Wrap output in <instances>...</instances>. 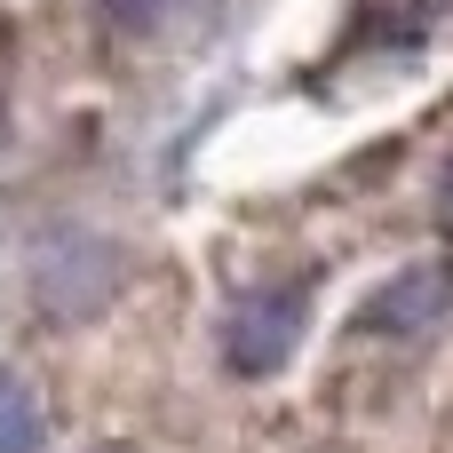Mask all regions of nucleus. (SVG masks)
<instances>
[{"mask_svg":"<svg viewBox=\"0 0 453 453\" xmlns=\"http://www.w3.org/2000/svg\"><path fill=\"white\" fill-rule=\"evenodd\" d=\"M303 319H311V287H255L231 303L223 319V366L231 374H279L303 342Z\"/></svg>","mask_w":453,"mask_h":453,"instance_id":"f257e3e1","label":"nucleus"},{"mask_svg":"<svg viewBox=\"0 0 453 453\" xmlns=\"http://www.w3.org/2000/svg\"><path fill=\"white\" fill-rule=\"evenodd\" d=\"M446 303H453V263H406L390 287L366 295L358 334H422L430 319H446Z\"/></svg>","mask_w":453,"mask_h":453,"instance_id":"f03ea898","label":"nucleus"},{"mask_svg":"<svg viewBox=\"0 0 453 453\" xmlns=\"http://www.w3.org/2000/svg\"><path fill=\"white\" fill-rule=\"evenodd\" d=\"M48 446V414H40V390L0 366V453H40Z\"/></svg>","mask_w":453,"mask_h":453,"instance_id":"7ed1b4c3","label":"nucleus"},{"mask_svg":"<svg viewBox=\"0 0 453 453\" xmlns=\"http://www.w3.org/2000/svg\"><path fill=\"white\" fill-rule=\"evenodd\" d=\"M167 8H175V0H104V16H111L119 32H151V24H167Z\"/></svg>","mask_w":453,"mask_h":453,"instance_id":"20e7f679","label":"nucleus"},{"mask_svg":"<svg viewBox=\"0 0 453 453\" xmlns=\"http://www.w3.org/2000/svg\"><path fill=\"white\" fill-rule=\"evenodd\" d=\"M438 207H446V223H453V167H446V183H438Z\"/></svg>","mask_w":453,"mask_h":453,"instance_id":"39448f33","label":"nucleus"}]
</instances>
